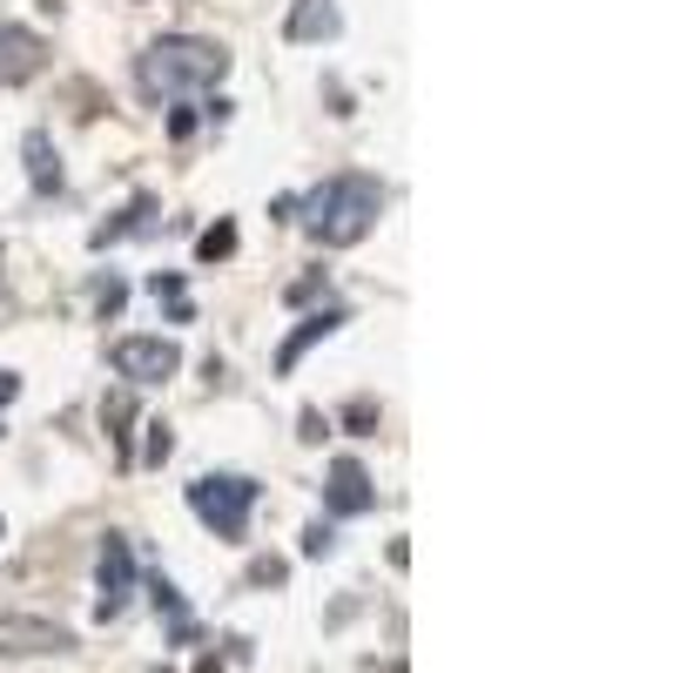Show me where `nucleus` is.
Returning a JSON list of instances; mask_svg holds the SVG:
<instances>
[{
  "label": "nucleus",
  "instance_id": "nucleus-1",
  "mask_svg": "<svg viewBox=\"0 0 673 673\" xmlns=\"http://www.w3.org/2000/svg\"><path fill=\"white\" fill-rule=\"evenodd\" d=\"M229 74V48L203 41V34H162L155 48H142L135 81L148 102H183V95H209Z\"/></svg>",
  "mask_w": 673,
  "mask_h": 673
},
{
  "label": "nucleus",
  "instance_id": "nucleus-2",
  "mask_svg": "<svg viewBox=\"0 0 673 673\" xmlns=\"http://www.w3.org/2000/svg\"><path fill=\"white\" fill-rule=\"evenodd\" d=\"M303 229L323 242V249H351V242H364L371 229H377V209H384V183L377 176H330V183H317L303 203Z\"/></svg>",
  "mask_w": 673,
  "mask_h": 673
},
{
  "label": "nucleus",
  "instance_id": "nucleus-3",
  "mask_svg": "<svg viewBox=\"0 0 673 673\" xmlns=\"http://www.w3.org/2000/svg\"><path fill=\"white\" fill-rule=\"evenodd\" d=\"M257 498L263 485L249 478V472H203L189 485V512L216 532V539H242L249 532V512H257Z\"/></svg>",
  "mask_w": 673,
  "mask_h": 673
},
{
  "label": "nucleus",
  "instance_id": "nucleus-4",
  "mask_svg": "<svg viewBox=\"0 0 673 673\" xmlns=\"http://www.w3.org/2000/svg\"><path fill=\"white\" fill-rule=\"evenodd\" d=\"M128 600H135V552H128L122 532H108L102 552H95V613L102 620H122Z\"/></svg>",
  "mask_w": 673,
  "mask_h": 673
},
{
  "label": "nucleus",
  "instance_id": "nucleus-5",
  "mask_svg": "<svg viewBox=\"0 0 673 673\" xmlns=\"http://www.w3.org/2000/svg\"><path fill=\"white\" fill-rule=\"evenodd\" d=\"M108 358H115V371H122L128 384H162V377L183 371V351L168 344V336H122Z\"/></svg>",
  "mask_w": 673,
  "mask_h": 673
},
{
  "label": "nucleus",
  "instance_id": "nucleus-6",
  "mask_svg": "<svg viewBox=\"0 0 673 673\" xmlns=\"http://www.w3.org/2000/svg\"><path fill=\"white\" fill-rule=\"evenodd\" d=\"M0 653H74V633L54 627V620H34V613H0Z\"/></svg>",
  "mask_w": 673,
  "mask_h": 673
},
{
  "label": "nucleus",
  "instance_id": "nucleus-7",
  "mask_svg": "<svg viewBox=\"0 0 673 673\" xmlns=\"http://www.w3.org/2000/svg\"><path fill=\"white\" fill-rule=\"evenodd\" d=\"M371 505H377L371 472H364L358 458H336V465H330V478H323V512H336V519H364Z\"/></svg>",
  "mask_w": 673,
  "mask_h": 673
},
{
  "label": "nucleus",
  "instance_id": "nucleus-8",
  "mask_svg": "<svg viewBox=\"0 0 673 673\" xmlns=\"http://www.w3.org/2000/svg\"><path fill=\"white\" fill-rule=\"evenodd\" d=\"M48 68V41L34 28H0V89H21V81H34Z\"/></svg>",
  "mask_w": 673,
  "mask_h": 673
},
{
  "label": "nucleus",
  "instance_id": "nucleus-9",
  "mask_svg": "<svg viewBox=\"0 0 673 673\" xmlns=\"http://www.w3.org/2000/svg\"><path fill=\"white\" fill-rule=\"evenodd\" d=\"M283 34L290 41H336V34H344V14H336V0H297Z\"/></svg>",
  "mask_w": 673,
  "mask_h": 673
},
{
  "label": "nucleus",
  "instance_id": "nucleus-10",
  "mask_svg": "<svg viewBox=\"0 0 673 673\" xmlns=\"http://www.w3.org/2000/svg\"><path fill=\"white\" fill-rule=\"evenodd\" d=\"M148 229H162V203H155V196H135V203H128L122 216H108L89 242H95V249H115L122 236H148Z\"/></svg>",
  "mask_w": 673,
  "mask_h": 673
},
{
  "label": "nucleus",
  "instance_id": "nucleus-11",
  "mask_svg": "<svg viewBox=\"0 0 673 673\" xmlns=\"http://www.w3.org/2000/svg\"><path fill=\"white\" fill-rule=\"evenodd\" d=\"M336 323H344V310H336V303H323V310H310L290 336H283V351H277V371H297V358L310 351V344H323V336L336 330Z\"/></svg>",
  "mask_w": 673,
  "mask_h": 673
},
{
  "label": "nucleus",
  "instance_id": "nucleus-12",
  "mask_svg": "<svg viewBox=\"0 0 673 673\" xmlns=\"http://www.w3.org/2000/svg\"><path fill=\"white\" fill-rule=\"evenodd\" d=\"M21 155H28V183H34V196H61V155H54L48 128H34V135L21 142Z\"/></svg>",
  "mask_w": 673,
  "mask_h": 673
},
{
  "label": "nucleus",
  "instance_id": "nucleus-13",
  "mask_svg": "<svg viewBox=\"0 0 673 673\" xmlns=\"http://www.w3.org/2000/svg\"><path fill=\"white\" fill-rule=\"evenodd\" d=\"M155 607L168 613V633H176L183 646L196 640V620H189V607H183V593H176V586H168V579H155Z\"/></svg>",
  "mask_w": 673,
  "mask_h": 673
},
{
  "label": "nucleus",
  "instance_id": "nucleus-14",
  "mask_svg": "<svg viewBox=\"0 0 673 673\" xmlns=\"http://www.w3.org/2000/svg\"><path fill=\"white\" fill-rule=\"evenodd\" d=\"M102 417H108V438H115V452H122V465L135 458L128 452V425H135V404H128V391H115L108 404H102Z\"/></svg>",
  "mask_w": 673,
  "mask_h": 673
},
{
  "label": "nucleus",
  "instance_id": "nucleus-15",
  "mask_svg": "<svg viewBox=\"0 0 673 673\" xmlns=\"http://www.w3.org/2000/svg\"><path fill=\"white\" fill-rule=\"evenodd\" d=\"M155 303H168V317H176V323H189V290H183V277L176 270H155Z\"/></svg>",
  "mask_w": 673,
  "mask_h": 673
},
{
  "label": "nucleus",
  "instance_id": "nucleus-16",
  "mask_svg": "<svg viewBox=\"0 0 673 673\" xmlns=\"http://www.w3.org/2000/svg\"><path fill=\"white\" fill-rule=\"evenodd\" d=\"M229 249H236V222H216V229L196 236V257H203V263H222Z\"/></svg>",
  "mask_w": 673,
  "mask_h": 673
},
{
  "label": "nucleus",
  "instance_id": "nucleus-17",
  "mask_svg": "<svg viewBox=\"0 0 673 673\" xmlns=\"http://www.w3.org/2000/svg\"><path fill=\"white\" fill-rule=\"evenodd\" d=\"M122 297H128V283H122V277H102V283H95V303H102V317H115V310H122Z\"/></svg>",
  "mask_w": 673,
  "mask_h": 673
},
{
  "label": "nucleus",
  "instance_id": "nucleus-18",
  "mask_svg": "<svg viewBox=\"0 0 673 673\" xmlns=\"http://www.w3.org/2000/svg\"><path fill=\"white\" fill-rule=\"evenodd\" d=\"M323 290H330V277H323V270H310V277H297V283H290V303H310V297H323Z\"/></svg>",
  "mask_w": 673,
  "mask_h": 673
},
{
  "label": "nucleus",
  "instance_id": "nucleus-19",
  "mask_svg": "<svg viewBox=\"0 0 673 673\" xmlns=\"http://www.w3.org/2000/svg\"><path fill=\"white\" fill-rule=\"evenodd\" d=\"M168 452H176V438H168V425H148V452H142V458H148V465H162Z\"/></svg>",
  "mask_w": 673,
  "mask_h": 673
},
{
  "label": "nucleus",
  "instance_id": "nucleus-20",
  "mask_svg": "<svg viewBox=\"0 0 673 673\" xmlns=\"http://www.w3.org/2000/svg\"><path fill=\"white\" fill-rule=\"evenodd\" d=\"M330 546H336V532H330V526H323V519H317V526H310V532H303V552H310V559H323V552H330Z\"/></svg>",
  "mask_w": 673,
  "mask_h": 673
},
{
  "label": "nucleus",
  "instance_id": "nucleus-21",
  "mask_svg": "<svg viewBox=\"0 0 673 673\" xmlns=\"http://www.w3.org/2000/svg\"><path fill=\"white\" fill-rule=\"evenodd\" d=\"M344 425H351V432H371V425H377V404H371V397H358V404L344 411Z\"/></svg>",
  "mask_w": 673,
  "mask_h": 673
},
{
  "label": "nucleus",
  "instance_id": "nucleus-22",
  "mask_svg": "<svg viewBox=\"0 0 673 673\" xmlns=\"http://www.w3.org/2000/svg\"><path fill=\"white\" fill-rule=\"evenodd\" d=\"M249 586H283V559H257L249 566Z\"/></svg>",
  "mask_w": 673,
  "mask_h": 673
},
{
  "label": "nucleus",
  "instance_id": "nucleus-23",
  "mask_svg": "<svg viewBox=\"0 0 673 673\" xmlns=\"http://www.w3.org/2000/svg\"><path fill=\"white\" fill-rule=\"evenodd\" d=\"M14 397H21V377H14V371H0V411H8Z\"/></svg>",
  "mask_w": 673,
  "mask_h": 673
},
{
  "label": "nucleus",
  "instance_id": "nucleus-24",
  "mask_svg": "<svg viewBox=\"0 0 673 673\" xmlns=\"http://www.w3.org/2000/svg\"><path fill=\"white\" fill-rule=\"evenodd\" d=\"M196 673H222V660H216V653H203V660H196Z\"/></svg>",
  "mask_w": 673,
  "mask_h": 673
},
{
  "label": "nucleus",
  "instance_id": "nucleus-25",
  "mask_svg": "<svg viewBox=\"0 0 673 673\" xmlns=\"http://www.w3.org/2000/svg\"><path fill=\"white\" fill-rule=\"evenodd\" d=\"M155 673H168V666H155Z\"/></svg>",
  "mask_w": 673,
  "mask_h": 673
}]
</instances>
